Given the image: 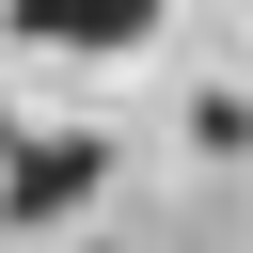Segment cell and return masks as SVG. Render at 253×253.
<instances>
[{
    "mask_svg": "<svg viewBox=\"0 0 253 253\" xmlns=\"http://www.w3.org/2000/svg\"><path fill=\"white\" fill-rule=\"evenodd\" d=\"M16 16V47H142L158 32V0H0Z\"/></svg>",
    "mask_w": 253,
    "mask_h": 253,
    "instance_id": "6da1fadb",
    "label": "cell"
},
{
    "mask_svg": "<svg viewBox=\"0 0 253 253\" xmlns=\"http://www.w3.org/2000/svg\"><path fill=\"white\" fill-rule=\"evenodd\" d=\"M95 174H111V142H32V158L0 174V221H63Z\"/></svg>",
    "mask_w": 253,
    "mask_h": 253,
    "instance_id": "7a4b0ae2",
    "label": "cell"
}]
</instances>
